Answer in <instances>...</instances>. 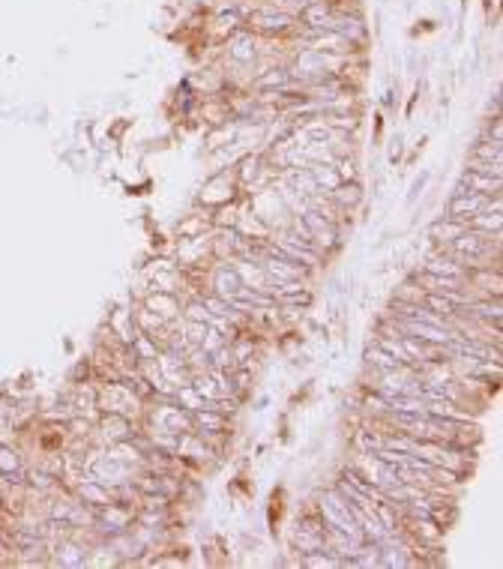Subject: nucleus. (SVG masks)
Instances as JSON below:
<instances>
[{"mask_svg": "<svg viewBox=\"0 0 503 569\" xmlns=\"http://www.w3.org/2000/svg\"><path fill=\"white\" fill-rule=\"evenodd\" d=\"M336 16H338V9L330 0H314V4H306L300 9V18H303L306 30H330Z\"/></svg>", "mask_w": 503, "mask_h": 569, "instance_id": "nucleus-5", "label": "nucleus"}, {"mask_svg": "<svg viewBox=\"0 0 503 569\" xmlns=\"http://www.w3.org/2000/svg\"><path fill=\"white\" fill-rule=\"evenodd\" d=\"M99 408L108 411V413L129 416V408L132 411L138 408V396L132 393V387H126V384H108V387H102V393H99Z\"/></svg>", "mask_w": 503, "mask_h": 569, "instance_id": "nucleus-3", "label": "nucleus"}, {"mask_svg": "<svg viewBox=\"0 0 503 569\" xmlns=\"http://www.w3.org/2000/svg\"><path fill=\"white\" fill-rule=\"evenodd\" d=\"M144 306H147L150 312L162 315L165 321H171V318H177V315H180V300H177V294H162V291H153V294L144 300Z\"/></svg>", "mask_w": 503, "mask_h": 569, "instance_id": "nucleus-9", "label": "nucleus"}, {"mask_svg": "<svg viewBox=\"0 0 503 569\" xmlns=\"http://www.w3.org/2000/svg\"><path fill=\"white\" fill-rule=\"evenodd\" d=\"M291 84H294V75H291V69H285V66L267 69L264 75H258V78H255V87H258V90H264V93L288 90V87H291Z\"/></svg>", "mask_w": 503, "mask_h": 569, "instance_id": "nucleus-7", "label": "nucleus"}, {"mask_svg": "<svg viewBox=\"0 0 503 569\" xmlns=\"http://www.w3.org/2000/svg\"><path fill=\"white\" fill-rule=\"evenodd\" d=\"M0 467H4V471H9V467H12V471H16V467H18V459H16V452H9V450H0Z\"/></svg>", "mask_w": 503, "mask_h": 569, "instance_id": "nucleus-17", "label": "nucleus"}, {"mask_svg": "<svg viewBox=\"0 0 503 569\" xmlns=\"http://www.w3.org/2000/svg\"><path fill=\"white\" fill-rule=\"evenodd\" d=\"M213 288H216V297H222L225 303H228V300H234V297H240V291L246 288L243 285V279H240V276H237V270L231 267H219L216 270V279H213Z\"/></svg>", "mask_w": 503, "mask_h": 569, "instance_id": "nucleus-6", "label": "nucleus"}, {"mask_svg": "<svg viewBox=\"0 0 503 569\" xmlns=\"http://www.w3.org/2000/svg\"><path fill=\"white\" fill-rule=\"evenodd\" d=\"M461 231H464V225L456 222V219H449V216H446L444 222H434V225H432V237H434L437 246H449Z\"/></svg>", "mask_w": 503, "mask_h": 569, "instance_id": "nucleus-13", "label": "nucleus"}, {"mask_svg": "<svg viewBox=\"0 0 503 569\" xmlns=\"http://www.w3.org/2000/svg\"><path fill=\"white\" fill-rule=\"evenodd\" d=\"M240 24H243L240 12H237V9H228V12H222V16L216 18V30H219V33H225V30H228V33H237V28H240Z\"/></svg>", "mask_w": 503, "mask_h": 569, "instance_id": "nucleus-15", "label": "nucleus"}, {"mask_svg": "<svg viewBox=\"0 0 503 569\" xmlns=\"http://www.w3.org/2000/svg\"><path fill=\"white\" fill-rule=\"evenodd\" d=\"M249 24L261 33H285L294 28V16H288L276 4H267V6H258L249 12Z\"/></svg>", "mask_w": 503, "mask_h": 569, "instance_id": "nucleus-2", "label": "nucleus"}, {"mask_svg": "<svg viewBox=\"0 0 503 569\" xmlns=\"http://www.w3.org/2000/svg\"><path fill=\"white\" fill-rule=\"evenodd\" d=\"M488 207H492V195H483V192H456V195H452V201H449V219H456V222H461L464 228H468V222L473 216H480V213H485Z\"/></svg>", "mask_w": 503, "mask_h": 569, "instance_id": "nucleus-1", "label": "nucleus"}, {"mask_svg": "<svg viewBox=\"0 0 503 569\" xmlns=\"http://www.w3.org/2000/svg\"><path fill=\"white\" fill-rule=\"evenodd\" d=\"M473 162H500V141H483L473 147Z\"/></svg>", "mask_w": 503, "mask_h": 569, "instance_id": "nucleus-14", "label": "nucleus"}, {"mask_svg": "<svg viewBox=\"0 0 503 569\" xmlns=\"http://www.w3.org/2000/svg\"><path fill=\"white\" fill-rule=\"evenodd\" d=\"M255 40H252V33H234L231 40H228V57L234 60V63H252L255 60Z\"/></svg>", "mask_w": 503, "mask_h": 569, "instance_id": "nucleus-10", "label": "nucleus"}, {"mask_svg": "<svg viewBox=\"0 0 503 569\" xmlns=\"http://www.w3.org/2000/svg\"><path fill=\"white\" fill-rule=\"evenodd\" d=\"M153 423H156V428H168V432H174V435H189V432H195L192 411L174 408V404L156 408V411H153Z\"/></svg>", "mask_w": 503, "mask_h": 569, "instance_id": "nucleus-4", "label": "nucleus"}, {"mask_svg": "<svg viewBox=\"0 0 503 569\" xmlns=\"http://www.w3.org/2000/svg\"><path fill=\"white\" fill-rule=\"evenodd\" d=\"M458 189H464V192H483V195H497L500 192V177H488V174H480V171H468L461 177Z\"/></svg>", "mask_w": 503, "mask_h": 569, "instance_id": "nucleus-8", "label": "nucleus"}, {"mask_svg": "<svg viewBox=\"0 0 503 569\" xmlns=\"http://www.w3.org/2000/svg\"><path fill=\"white\" fill-rule=\"evenodd\" d=\"M330 198L336 201L338 210H348V207H357L360 201H362V189L354 180H350V183H338V186L330 189Z\"/></svg>", "mask_w": 503, "mask_h": 569, "instance_id": "nucleus-12", "label": "nucleus"}, {"mask_svg": "<svg viewBox=\"0 0 503 569\" xmlns=\"http://www.w3.org/2000/svg\"><path fill=\"white\" fill-rule=\"evenodd\" d=\"M84 561H87V554H84L78 546H63V549H60V563H66V566H84Z\"/></svg>", "mask_w": 503, "mask_h": 569, "instance_id": "nucleus-16", "label": "nucleus"}, {"mask_svg": "<svg viewBox=\"0 0 503 569\" xmlns=\"http://www.w3.org/2000/svg\"><path fill=\"white\" fill-rule=\"evenodd\" d=\"M425 273H432V276H461V279H468V270H464L461 264L452 261L446 252L444 255H432L429 261H425Z\"/></svg>", "mask_w": 503, "mask_h": 569, "instance_id": "nucleus-11", "label": "nucleus"}, {"mask_svg": "<svg viewBox=\"0 0 503 569\" xmlns=\"http://www.w3.org/2000/svg\"><path fill=\"white\" fill-rule=\"evenodd\" d=\"M425 183H429V174H422V177H420V180H417V183H413V186H410V198H408V201H417V195H420V192H422V189H425Z\"/></svg>", "mask_w": 503, "mask_h": 569, "instance_id": "nucleus-18", "label": "nucleus"}]
</instances>
